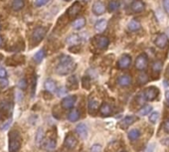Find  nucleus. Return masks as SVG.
<instances>
[{
  "mask_svg": "<svg viewBox=\"0 0 169 152\" xmlns=\"http://www.w3.org/2000/svg\"><path fill=\"white\" fill-rule=\"evenodd\" d=\"M92 11L95 15H98V16L103 15L104 13V11H105V6H104V2L100 1V0L96 1L94 4H92Z\"/></svg>",
  "mask_w": 169,
  "mask_h": 152,
  "instance_id": "nucleus-9",
  "label": "nucleus"
},
{
  "mask_svg": "<svg viewBox=\"0 0 169 152\" xmlns=\"http://www.w3.org/2000/svg\"><path fill=\"white\" fill-rule=\"evenodd\" d=\"M163 128H164V130L167 132V133H169V119H167V120H165L164 121V123H163Z\"/></svg>",
  "mask_w": 169,
  "mask_h": 152,
  "instance_id": "nucleus-45",
  "label": "nucleus"
},
{
  "mask_svg": "<svg viewBox=\"0 0 169 152\" xmlns=\"http://www.w3.org/2000/svg\"><path fill=\"white\" fill-rule=\"evenodd\" d=\"M168 74H169V68H168Z\"/></svg>",
  "mask_w": 169,
  "mask_h": 152,
  "instance_id": "nucleus-57",
  "label": "nucleus"
},
{
  "mask_svg": "<svg viewBox=\"0 0 169 152\" xmlns=\"http://www.w3.org/2000/svg\"><path fill=\"white\" fill-rule=\"evenodd\" d=\"M94 44L96 45V48L100 50H104L108 48L109 45V39L108 37L103 36V35H98L94 38Z\"/></svg>",
  "mask_w": 169,
  "mask_h": 152,
  "instance_id": "nucleus-5",
  "label": "nucleus"
},
{
  "mask_svg": "<svg viewBox=\"0 0 169 152\" xmlns=\"http://www.w3.org/2000/svg\"><path fill=\"white\" fill-rule=\"evenodd\" d=\"M153 148H154V146L152 145V144H150V145H148V146L146 147L143 152H153Z\"/></svg>",
  "mask_w": 169,
  "mask_h": 152,
  "instance_id": "nucleus-47",
  "label": "nucleus"
},
{
  "mask_svg": "<svg viewBox=\"0 0 169 152\" xmlns=\"http://www.w3.org/2000/svg\"><path fill=\"white\" fill-rule=\"evenodd\" d=\"M163 144H165L166 146H169V138H166V139H164L163 140Z\"/></svg>",
  "mask_w": 169,
  "mask_h": 152,
  "instance_id": "nucleus-49",
  "label": "nucleus"
},
{
  "mask_svg": "<svg viewBox=\"0 0 169 152\" xmlns=\"http://www.w3.org/2000/svg\"><path fill=\"white\" fill-rule=\"evenodd\" d=\"M82 4L80 1H76L73 3V5L70 6L69 7V9L67 10V15L69 18L71 19H73V18H76L79 14H80V12H81L82 10Z\"/></svg>",
  "mask_w": 169,
  "mask_h": 152,
  "instance_id": "nucleus-4",
  "label": "nucleus"
},
{
  "mask_svg": "<svg viewBox=\"0 0 169 152\" xmlns=\"http://www.w3.org/2000/svg\"><path fill=\"white\" fill-rule=\"evenodd\" d=\"M43 139H44V131L42 128H39L37 130V133H36V139H35L36 143L39 145L40 143H42V141H43Z\"/></svg>",
  "mask_w": 169,
  "mask_h": 152,
  "instance_id": "nucleus-32",
  "label": "nucleus"
},
{
  "mask_svg": "<svg viewBox=\"0 0 169 152\" xmlns=\"http://www.w3.org/2000/svg\"><path fill=\"white\" fill-rule=\"evenodd\" d=\"M77 139H76V137L74 136L73 134H68L66 138H65V141H64V144L65 146L67 147V148L69 149H73L76 147V145H77Z\"/></svg>",
  "mask_w": 169,
  "mask_h": 152,
  "instance_id": "nucleus-13",
  "label": "nucleus"
},
{
  "mask_svg": "<svg viewBox=\"0 0 169 152\" xmlns=\"http://www.w3.org/2000/svg\"><path fill=\"white\" fill-rule=\"evenodd\" d=\"M128 28L129 31H132V32H136V31H138L139 29L141 28V25H140V23H139L138 20H136V19H132V20L129 21V23H128Z\"/></svg>",
  "mask_w": 169,
  "mask_h": 152,
  "instance_id": "nucleus-25",
  "label": "nucleus"
},
{
  "mask_svg": "<svg viewBox=\"0 0 169 152\" xmlns=\"http://www.w3.org/2000/svg\"><path fill=\"white\" fill-rule=\"evenodd\" d=\"M132 64V58H130L129 55L124 54L120 58V60L117 62V67L121 70L128 69V68Z\"/></svg>",
  "mask_w": 169,
  "mask_h": 152,
  "instance_id": "nucleus-8",
  "label": "nucleus"
},
{
  "mask_svg": "<svg viewBox=\"0 0 169 152\" xmlns=\"http://www.w3.org/2000/svg\"><path fill=\"white\" fill-rule=\"evenodd\" d=\"M44 87L46 88V91L49 92H55L57 90L56 83H55L53 80H51V79L46 80L45 83H44Z\"/></svg>",
  "mask_w": 169,
  "mask_h": 152,
  "instance_id": "nucleus-24",
  "label": "nucleus"
},
{
  "mask_svg": "<svg viewBox=\"0 0 169 152\" xmlns=\"http://www.w3.org/2000/svg\"><path fill=\"white\" fill-rule=\"evenodd\" d=\"M50 0H35V5L37 7H41V6H44L45 4H47Z\"/></svg>",
  "mask_w": 169,
  "mask_h": 152,
  "instance_id": "nucleus-39",
  "label": "nucleus"
},
{
  "mask_svg": "<svg viewBox=\"0 0 169 152\" xmlns=\"http://www.w3.org/2000/svg\"><path fill=\"white\" fill-rule=\"evenodd\" d=\"M155 45L157 46L159 49H164L168 45V37L165 34H159V35L156 37Z\"/></svg>",
  "mask_w": 169,
  "mask_h": 152,
  "instance_id": "nucleus-11",
  "label": "nucleus"
},
{
  "mask_svg": "<svg viewBox=\"0 0 169 152\" xmlns=\"http://www.w3.org/2000/svg\"><path fill=\"white\" fill-rule=\"evenodd\" d=\"M64 1H66V2H69V1H71V0H64Z\"/></svg>",
  "mask_w": 169,
  "mask_h": 152,
  "instance_id": "nucleus-53",
  "label": "nucleus"
},
{
  "mask_svg": "<svg viewBox=\"0 0 169 152\" xmlns=\"http://www.w3.org/2000/svg\"><path fill=\"white\" fill-rule=\"evenodd\" d=\"M107 25H108V22L105 19H100L99 21H96V23L95 24V29L96 32L99 33H101L105 30V28H107Z\"/></svg>",
  "mask_w": 169,
  "mask_h": 152,
  "instance_id": "nucleus-23",
  "label": "nucleus"
},
{
  "mask_svg": "<svg viewBox=\"0 0 169 152\" xmlns=\"http://www.w3.org/2000/svg\"><path fill=\"white\" fill-rule=\"evenodd\" d=\"M84 1H90V0H84Z\"/></svg>",
  "mask_w": 169,
  "mask_h": 152,
  "instance_id": "nucleus-55",
  "label": "nucleus"
},
{
  "mask_svg": "<svg viewBox=\"0 0 169 152\" xmlns=\"http://www.w3.org/2000/svg\"><path fill=\"white\" fill-rule=\"evenodd\" d=\"M57 92H58V95L59 96H62V95H64L67 94V88H60L57 91Z\"/></svg>",
  "mask_w": 169,
  "mask_h": 152,
  "instance_id": "nucleus-43",
  "label": "nucleus"
},
{
  "mask_svg": "<svg viewBox=\"0 0 169 152\" xmlns=\"http://www.w3.org/2000/svg\"><path fill=\"white\" fill-rule=\"evenodd\" d=\"M82 84H83L84 88L88 90V88H91V79L88 77H84L82 79Z\"/></svg>",
  "mask_w": 169,
  "mask_h": 152,
  "instance_id": "nucleus-34",
  "label": "nucleus"
},
{
  "mask_svg": "<svg viewBox=\"0 0 169 152\" xmlns=\"http://www.w3.org/2000/svg\"><path fill=\"white\" fill-rule=\"evenodd\" d=\"M136 120H137V117H135V116H132V115L125 116L124 119L120 120V126L121 128H126V127H128L129 125H132V123H134Z\"/></svg>",
  "mask_w": 169,
  "mask_h": 152,
  "instance_id": "nucleus-15",
  "label": "nucleus"
},
{
  "mask_svg": "<svg viewBox=\"0 0 169 152\" xmlns=\"http://www.w3.org/2000/svg\"><path fill=\"white\" fill-rule=\"evenodd\" d=\"M76 132H77V134L82 139L87 138V136H88V128H87V125L84 124V123L78 124L77 127H76Z\"/></svg>",
  "mask_w": 169,
  "mask_h": 152,
  "instance_id": "nucleus-16",
  "label": "nucleus"
},
{
  "mask_svg": "<svg viewBox=\"0 0 169 152\" xmlns=\"http://www.w3.org/2000/svg\"><path fill=\"white\" fill-rule=\"evenodd\" d=\"M0 59H2V56H0Z\"/></svg>",
  "mask_w": 169,
  "mask_h": 152,
  "instance_id": "nucleus-56",
  "label": "nucleus"
},
{
  "mask_svg": "<svg viewBox=\"0 0 169 152\" xmlns=\"http://www.w3.org/2000/svg\"><path fill=\"white\" fill-rule=\"evenodd\" d=\"M66 42L71 46H78L81 43V37L77 34H71L70 36H68Z\"/></svg>",
  "mask_w": 169,
  "mask_h": 152,
  "instance_id": "nucleus-19",
  "label": "nucleus"
},
{
  "mask_svg": "<svg viewBox=\"0 0 169 152\" xmlns=\"http://www.w3.org/2000/svg\"><path fill=\"white\" fill-rule=\"evenodd\" d=\"M48 29L47 27H44V26H39L35 28V30L33 31L32 34V38H31V42H32V45L35 46L38 45L45 38L46 34H47Z\"/></svg>",
  "mask_w": 169,
  "mask_h": 152,
  "instance_id": "nucleus-3",
  "label": "nucleus"
},
{
  "mask_svg": "<svg viewBox=\"0 0 169 152\" xmlns=\"http://www.w3.org/2000/svg\"><path fill=\"white\" fill-rule=\"evenodd\" d=\"M18 87L21 88V90H25L27 88V81L25 79H21L19 83H18Z\"/></svg>",
  "mask_w": 169,
  "mask_h": 152,
  "instance_id": "nucleus-37",
  "label": "nucleus"
},
{
  "mask_svg": "<svg viewBox=\"0 0 169 152\" xmlns=\"http://www.w3.org/2000/svg\"><path fill=\"white\" fill-rule=\"evenodd\" d=\"M103 147L100 144H94L91 147V152H101Z\"/></svg>",
  "mask_w": 169,
  "mask_h": 152,
  "instance_id": "nucleus-38",
  "label": "nucleus"
},
{
  "mask_svg": "<svg viewBox=\"0 0 169 152\" xmlns=\"http://www.w3.org/2000/svg\"><path fill=\"white\" fill-rule=\"evenodd\" d=\"M158 117H159V113L158 112H152L151 115H149V121L152 122V123H156L158 120Z\"/></svg>",
  "mask_w": 169,
  "mask_h": 152,
  "instance_id": "nucleus-36",
  "label": "nucleus"
},
{
  "mask_svg": "<svg viewBox=\"0 0 169 152\" xmlns=\"http://www.w3.org/2000/svg\"><path fill=\"white\" fill-rule=\"evenodd\" d=\"M148 81V77H147L146 74H140L138 76V84H144Z\"/></svg>",
  "mask_w": 169,
  "mask_h": 152,
  "instance_id": "nucleus-35",
  "label": "nucleus"
},
{
  "mask_svg": "<svg viewBox=\"0 0 169 152\" xmlns=\"http://www.w3.org/2000/svg\"><path fill=\"white\" fill-rule=\"evenodd\" d=\"M117 84L120 87H128L132 84V77L129 75H122L117 79Z\"/></svg>",
  "mask_w": 169,
  "mask_h": 152,
  "instance_id": "nucleus-18",
  "label": "nucleus"
},
{
  "mask_svg": "<svg viewBox=\"0 0 169 152\" xmlns=\"http://www.w3.org/2000/svg\"><path fill=\"white\" fill-rule=\"evenodd\" d=\"M120 2L118 0H112V1L108 2V9L109 12H116V10L120 9Z\"/></svg>",
  "mask_w": 169,
  "mask_h": 152,
  "instance_id": "nucleus-28",
  "label": "nucleus"
},
{
  "mask_svg": "<svg viewBox=\"0 0 169 152\" xmlns=\"http://www.w3.org/2000/svg\"><path fill=\"white\" fill-rule=\"evenodd\" d=\"M120 152H125V151H120Z\"/></svg>",
  "mask_w": 169,
  "mask_h": 152,
  "instance_id": "nucleus-58",
  "label": "nucleus"
},
{
  "mask_svg": "<svg viewBox=\"0 0 169 152\" xmlns=\"http://www.w3.org/2000/svg\"><path fill=\"white\" fill-rule=\"evenodd\" d=\"M21 136L17 130H12L9 133V151L17 152L21 146Z\"/></svg>",
  "mask_w": 169,
  "mask_h": 152,
  "instance_id": "nucleus-2",
  "label": "nucleus"
},
{
  "mask_svg": "<svg viewBox=\"0 0 169 152\" xmlns=\"http://www.w3.org/2000/svg\"><path fill=\"white\" fill-rule=\"evenodd\" d=\"M144 8H145V5L141 0H135V1L132 3V5H130V9H132V11L134 12V13H140V12L144 10Z\"/></svg>",
  "mask_w": 169,
  "mask_h": 152,
  "instance_id": "nucleus-12",
  "label": "nucleus"
},
{
  "mask_svg": "<svg viewBox=\"0 0 169 152\" xmlns=\"http://www.w3.org/2000/svg\"><path fill=\"white\" fill-rule=\"evenodd\" d=\"M11 6H12V9H13L14 11H20L24 8L25 1L24 0H13Z\"/></svg>",
  "mask_w": 169,
  "mask_h": 152,
  "instance_id": "nucleus-26",
  "label": "nucleus"
},
{
  "mask_svg": "<svg viewBox=\"0 0 169 152\" xmlns=\"http://www.w3.org/2000/svg\"><path fill=\"white\" fill-rule=\"evenodd\" d=\"M151 70H152V74H153L154 77H158L159 74L161 73V70H162L161 61H155L153 64H152Z\"/></svg>",
  "mask_w": 169,
  "mask_h": 152,
  "instance_id": "nucleus-21",
  "label": "nucleus"
},
{
  "mask_svg": "<svg viewBox=\"0 0 169 152\" xmlns=\"http://www.w3.org/2000/svg\"><path fill=\"white\" fill-rule=\"evenodd\" d=\"M140 136V131H139L138 129H132L130 131L128 132V138L130 139L132 141H134L138 139V137Z\"/></svg>",
  "mask_w": 169,
  "mask_h": 152,
  "instance_id": "nucleus-31",
  "label": "nucleus"
},
{
  "mask_svg": "<svg viewBox=\"0 0 169 152\" xmlns=\"http://www.w3.org/2000/svg\"><path fill=\"white\" fill-rule=\"evenodd\" d=\"M152 111V107H151V105H144L143 107L140 108V111H138V115H147L148 113Z\"/></svg>",
  "mask_w": 169,
  "mask_h": 152,
  "instance_id": "nucleus-33",
  "label": "nucleus"
},
{
  "mask_svg": "<svg viewBox=\"0 0 169 152\" xmlns=\"http://www.w3.org/2000/svg\"><path fill=\"white\" fill-rule=\"evenodd\" d=\"M10 122H11V119H9V120H8L7 122H5V123H4V124H3L4 126H2V127H1V128H2V129H6V128L8 127V125H9V124H10Z\"/></svg>",
  "mask_w": 169,
  "mask_h": 152,
  "instance_id": "nucleus-48",
  "label": "nucleus"
},
{
  "mask_svg": "<svg viewBox=\"0 0 169 152\" xmlns=\"http://www.w3.org/2000/svg\"><path fill=\"white\" fill-rule=\"evenodd\" d=\"M0 108L8 111V108H9V103H8V101L7 100H2L1 103H0Z\"/></svg>",
  "mask_w": 169,
  "mask_h": 152,
  "instance_id": "nucleus-41",
  "label": "nucleus"
},
{
  "mask_svg": "<svg viewBox=\"0 0 169 152\" xmlns=\"http://www.w3.org/2000/svg\"><path fill=\"white\" fill-rule=\"evenodd\" d=\"M72 26H73L75 30H81V29H83L86 26V19H84V17H79V18H77L74 21Z\"/></svg>",
  "mask_w": 169,
  "mask_h": 152,
  "instance_id": "nucleus-20",
  "label": "nucleus"
},
{
  "mask_svg": "<svg viewBox=\"0 0 169 152\" xmlns=\"http://www.w3.org/2000/svg\"><path fill=\"white\" fill-rule=\"evenodd\" d=\"M79 118H80V111H79V109H77V108L72 109L69 115H68V119H69L71 122L77 121Z\"/></svg>",
  "mask_w": 169,
  "mask_h": 152,
  "instance_id": "nucleus-27",
  "label": "nucleus"
},
{
  "mask_svg": "<svg viewBox=\"0 0 169 152\" xmlns=\"http://www.w3.org/2000/svg\"><path fill=\"white\" fill-rule=\"evenodd\" d=\"M163 6L165 11L169 13V0H163Z\"/></svg>",
  "mask_w": 169,
  "mask_h": 152,
  "instance_id": "nucleus-44",
  "label": "nucleus"
},
{
  "mask_svg": "<svg viewBox=\"0 0 169 152\" xmlns=\"http://www.w3.org/2000/svg\"><path fill=\"white\" fill-rule=\"evenodd\" d=\"M76 101H77V96L76 95L66 96V98L62 100V107L65 109H70L75 105Z\"/></svg>",
  "mask_w": 169,
  "mask_h": 152,
  "instance_id": "nucleus-10",
  "label": "nucleus"
},
{
  "mask_svg": "<svg viewBox=\"0 0 169 152\" xmlns=\"http://www.w3.org/2000/svg\"><path fill=\"white\" fill-rule=\"evenodd\" d=\"M2 44H3V40H2V38L0 37V48L2 47Z\"/></svg>",
  "mask_w": 169,
  "mask_h": 152,
  "instance_id": "nucleus-51",
  "label": "nucleus"
},
{
  "mask_svg": "<svg viewBox=\"0 0 169 152\" xmlns=\"http://www.w3.org/2000/svg\"><path fill=\"white\" fill-rule=\"evenodd\" d=\"M0 30H1V23H0Z\"/></svg>",
  "mask_w": 169,
  "mask_h": 152,
  "instance_id": "nucleus-54",
  "label": "nucleus"
},
{
  "mask_svg": "<svg viewBox=\"0 0 169 152\" xmlns=\"http://www.w3.org/2000/svg\"><path fill=\"white\" fill-rule=\"evenodd\" d=\"M148 64V58L145 54H140L135 60V68L138 71H144Z\"/></svg>",
  "mask_w": 169,
  "mask_h": 152,
  "instance_id": "nucleus-6",
  "label": "nucleus"
},
{
  "mask_svg": "<svg viewBox=\"0 0 169 152\" xmlns=\"http://www.w3.org/2000/svg\"><path fill=\"white\" fill-rule=\"evenodd\" d=\"M7 81L6 79H0V87L1 88H5L7 86Z\"/></svg>",
  "mask_w": 169,
  "mask_h": 152,
  "instance_id": "nucleus-46",
  "label": "nucleus"
},
{
  "mask_svg": "<svg viewBox=\"0 0 169 152\" xmlns=\"http://www.w3.org/2000/svg\"><path fill=\"white\" fill-rule=\"evenodd\" d=\"M112 107L108 103H103L100 107V113L103 116H109L112 115Z\"/></svg>",
  "mask_w": 169,
  "mask_h": 152,
  "instance_id": "nucleus-22",
  "label": "nucleus"
},
{
  "mask_svg": "<svg viewBox=\"0 0 169 152\" xmlns=\"http://www.w3.org/2000/svg\"><path fill=\"white\" fill-rule=\"evenodd\" d=\"M67 86L70 90H75V88H78V79L76 76H72L69 79H68V82H67Z\"/></svg>",
  "mask_w": 169,
  "mask_h": 152,
  "instance_id": "nucleus-29",
  "label": "nucleus"
},
{
  "mask_svg": "<svg viewBox=\"0 0 169 152\" xmlns=\"http://www.w3.org/2000/svg\"><path fill=\"white\" fill-rule=\"evenodd\" d=\"M165 98H166L167 103H169V91H167V92H165Z\"/></svg>",
  "mask_w": 169,
  "mask_h": 152,
  "instance_id": "nucleus-50",
  "label": "nucleus"
},
{
  "mask_svg": "<svg viewBox=\"0 0 169 152\" xmlns=\"http://www.w3.org/2000/svg\"><path fill=\"white\" fill-rule=\"evenodd\" d=\"M76 67H77V65L70 56L62 55L59 58V64L56 68V73L60 76L69 75L76 69Z\"/></svg>",
  "mask_w": 169,
  "mask_h": 152,
  "instance_id": "nucleus-1",
  "label": "nucleus"
},
{
  "mask_svg": "<svg viewBox=\"0 0 169 152\" xmlns=\"http://www.w3.org/2000/svg\"><path fill=\"white\" fill-rule=\"evenodd\" d=\"M56 146H57V142H56V139L55 138H48L44 143V148L48 152L54 151L55 149H56Z\"/></svg>",
  "mask_w": 169,
  "mask_h": 152,
  "instance_id": "nucleus-17",
  "label": "nucleus"
},
{
  "mask_svg": "<svg viewBox=\"0 0 169 152\" xmlns=\"http://www.w3.org/2000/svg\"><path fill=\"white\" fill-rule=\"evenodd\" d=\"M45 56H46V54H45L44 49H41V50L38 51L35 55H34V61H35L37 64H39V63H41L42 61L44 60Z\"/></svg>",
  "mask_w": 169,
  "mask_h": 152,
  "instance_id": "nucleus-30",
  "label": "nucleus"
},
{
  "mask_svg": "<svg viewBox=\"0 0 169 152\" xmlns=\"http://www.w3.org/2000/svg\"><path fill=\"white\" fill-rule=\"evenodd\" d=\"M7 77V72L3 68H0V79H6Z\"/></svg>",
  "mask_w": 169,
  "mask_h": 152,
  "instance_id": "nucleus-42",
  "label": "nucleus"
},
{
  "mask_svg": "<svg viewBox=\"0 0 169 152\" xmlns=\"http://www.w3.org/2000/svg\"><path fill=\"white\" fill-rule=\"evenodd\" d=\"M1 117H2V112L0 111V119H1Z\"/></svg>",
  "mask_w": 169,
  "mask_h": 152,
  "instance_id": "nucleus-52",
  "label": "nucleus"
},
{
  "mask_svg": "<svg viewBox=\"0 0 169 152\" xmlns=\"http://www.w3.org/2000/svg\"><path fill=\"white\" fill-rule=\"evenodd\" d=\"M143 96H144L145 100H153L156 99V96L158 95V90L154 87H149L144 90V92H142Z\"/></svg>",
  "mask_w": 169,
  "mask_h": 152,
  "instance_id": "nucleus-7",
  "label": "nucleus"
},
{
  "mask_svg": "<svg viewBox=\"0 0 169 152\" xmlns=\"http://www.w3.org/2000/svg\"><path fill=\"white\" fill-rule=\"evenodd\" d=\"M144 100H145V99H144V96H143V94H139L137 96H136V101H137V103L138 104H143L144 103Z\"/></svg>",
  "mask_w": 169,
  "mask_h": 152,
  "instance_id": "nucleus-40",
  "label": "nucleus"
},
{
  "mask_svg": "<svg viewBox=\"0 0 169 152\" xmlns=\"http://www.w3.org/2000/svg\"><path fill=\"white\" fill-rule=\"evenodd\" d=\"M88 111L91 113H94L99 107V100L96 99L94 95H91L88 98Z\"/></svg>",
  "mask_w": 169,
  "mask_h": 152,
  "instance_id": "nucleus-14",
  "label": "nucleus"
}]
</instances>
